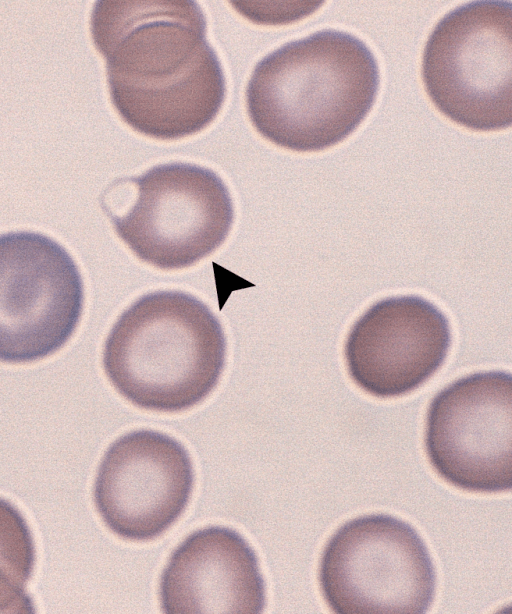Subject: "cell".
<instances>
[{"mask_svg":"<svg viewBox=\"0 0 512 614\" xmlns=\"http://www.w3.org/2000/svg\"><path fill=\"white\" fill-rule=\"evenodd\" d=\"M112 104L159 140L196 134L217 117L226 80L195 1H97L91 22Z\"/></svg>","mask_w":512,"mask_h":614,"instance_id":"obj_1","label":"cell"},{"mask_svg":"<svg viewBox=\"0 0 512 614\" xmlns=\"http://www.w3.org/2000/svg\"><path fill=\"white\" fill-rule=\"evenodd\" d=\"M379 87L370 47L349 32L323 29L263 57L245 97L261 136L288 150L316 152L339 144L360 126Z\"/></svg>","mask_w":512,"mask_h":614,"instance_id":"obj_2","label":"cell"},{"mask_svg":"<svg viewBox=\"0 0 512 614\" xmlns=\"http://www.w3.org/2000/svg\"><path fill=\"white\" fill-rule=\"evenodd\" d=\"M226 360L219 320L196 297L157 291L136 300L117 319L103 349V368L133 405L179 412L216 387Z\"/></svg>","mask_w":512,"mask_h":614,"instance_id":"obj_3","label":"cell"},{"mask_svg":"<svg viewBox=\"0 0 512 614\" xmlns=\"http://www.w3.org/2000/svg\"><path fill=\"white\" fill-rule=\"evenodd\" d=\"M421 75L436 109L474 131L512 124V7L474 1L448 12L425 44Z\"/></svg>","mask_w":512,"mask_h":614,"instance_id":"obj_4","label":"cell"},{"mask_svg":"<svg viewBox=\"0 0 512 614\" xmlns=\"http://www.w3.org/2000/svg\"><path fill=\"white\" fill-rule=\"evenodd\" d=\"M318 581L337 614H423L436 591L422 537L409 523L383 513L353 518L331 535Z\"/></svg>","mask_w":512,"mask_h":614,"instance_id":"obj_5","label":"cell"},{"mask_svg":"<svg viewBox=\"0 0 512 614\" xmlns=\"http://www.w3.org/2000/svg\"><path fill=\"white\" fill-rule=\"evenodd\" d=\"M133 201L109 214L118 236L142 261L161 269L193 265L227 238L234 220L230 192L211 169L173 162L138 177Z\"/></svg>","mask_w":512,"mask_h":614,"instance_id":"obj_6","label":"cell"},{"mask_svg":"<svg viewBox=\"0 0 512 614\" xmlns=\"http://www.w3.org/2000/svg\"><path fill=\"white\" fill-rule=\"evenodd\" d=\"M83 306L82 276L64 246L39 232L0 235V362L27 364L58 352Z\"/></svg>","mask_w":512,"mask_h":614,"instance_id":"obj_7","label":"cell"},{"mask_svg":"<svg viewBox=\"0 0 512 614\" xmlns=\"http://www.w3.org/2000/svg\"><path fill=\"white\" fill-rule=\"evenodd\" d=\"M425 450L436 473L469 492L512 487V377L485 371L461 377L431 400Z\"/></svg>","mask_w":512,"mask_h":614,"instance_id":"obj_8","label":"cell"},{"mask_svg":"<svg viewBox=\"0 0 512 614\" xmlns=\"http://www.w3.org/2000/svg\"><path fill=\"white\" fill-rule=\"evenodd\" d=\"M194 486L185 447L154 430H136L106 450L94 483V503L105 525L130 541L161 536L183 514Z\"/></svg>","mask_w":512,"mask_h":614,"instance_id":"obj_9","label":"cell"},{"mask_svg":"<svg viewBox=\"0 0 512 614\" xmlns=\"http://www.w3.org/2000/svg\"><path fill=\"white\" fill-rule=\"evenodd\" d=\"M452 344L447 316L419 295L381 299L351 326L344 344L347 372L381 399L408 394L445 362Z\"/></svg>","mask_w":512,"mask_h":614,"instance_id":"obj_10","label":"cell"},{"mask_svg":"<svg viewBox=\"0 0 512 614\" xmlns=\"http://www.w3.org/2000/svg\"><path fill=\"white\" fill-rule=\"evenodd\" d=\"M159 597L168 614H258L266 590L249 543L231 528L211 526L191 533L172 552Z\"/></svg>","mask_w":512,"mask_h":614,"instance_id":"obj_11","label":"cell"},{"mask_svg":"<svg viewBox=\"0 0 512 614\" xmlns=\"http://www.w3.org/2000/svg\"><path fill=\"white\" fill-rule=\"evenodd\" d=\"M34 563L35 547L26 520L0 498V613L35 612L26 592Z\"/></svg>","mask_w":512,"mask_h":614,"instance_id":"obj_12","label":"cell"}]
</instances>
